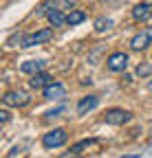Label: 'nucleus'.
I'll return each mask as SVG.
<instances>
[{
	"label": "nucleus",
	"mask_w": 152,
	"mask_h": 158,
	"mask_svg": "<svg viewBox=\"0 0 152 158\" xmlns=\"http://www.w3.org/2000/svg\"><path fill=\"white\" fill-rule=\"evenodd\" d=\"M75 2H77V0H64V5H66V7H73Z\"/></svg>",
	"instance_id": "aec40b11"
},
{
	"label": "nucleus",
	"mask_w": 152,
	"mask_h": 158,
	"mask_svg": "<svg viewBox=\"0 0 152 158\" xmlns=\"http://www.w3.org/2000/svg\"><path fill=\"white\" fill-rule=\"evenodd\" d=\"M64 97H66V88L60 81H51L44 88V99L46 101H60V99H64Z\"/></svg>",
	"instance_id": "0eeeda50"
},
{
	"label": "nucleus",
	"mask_w": 152,
	"mask_h": 158,
	"mask_svg": "<svg viewBox=\"0 0 152 158\" xmlns=\"http://www.w3.org/2000/svg\"><path fill=\"white\" fill-rule=\"evenodd\" d=\"M51 7H55V0H46V2L40 7V11H37V13H49V11H51Z\"/></svg>",
	"instance_id": "a211bd4d"
},
{
	"label": "nucleus",
	"mask_w": 152,
	"mask_h": 158,
	"mask_svg": "<svg viewBox=\"0 0 152 158\" xmlns=\"http://www.w3.org/2000/svg\"><path fill=\"white\" fill-rule=\"evenodd\" d=\"M150 75H152V66H150L148 62H143V64H139V66H137V77L145 79V77H150Z\"/></svg>",
	"instance_id": "dca6fc26"
},
{
	"label": "nucleus",
	"mask_w": 152,
	"mask_h": 158,
	"mask_svg": "<svg viewBox=\"0 0 152 158\" xmlns=\"http://www.w3.org/2000/svg\"><path fill=\"white\" fill-rule=\"evenodd\" d=\"M148 88H150V90H152V79H150V81H148Z\"/></svg>",
	"instance_id": "412c9836"
},
{
	"label": "nucleus",
	"mask_w": 152,
	"mask_h": 158,
	"mask_svg": "<svg viewBox=\"0 0 152 158\" xmlns=\"http://www.w3.org/2000/svg\"><path fill=\"white\" fill-rule=\"evenodd\" d=\"M62 112H66V106H60V108H53V110H49V112H46L44 116H46V118H53V116H60Z\"/></svg>",
	"instance_id": "f3484780"
},
{
	"label": "nucleus",
	"mask_w": 152,
	"mask_h": 158,
	"mask_svg": "<svg viewBox=\"0 0 152 158\" xmlns=\"http://www.w3.org/2000/svg\"><path fill=\"white\" fill-rule=\"evenodd\" d=\"M46 18H49L51 27H64V24H66V15H64L60 9H55V7L46 13Z\"/></svg>",
	"instance_id": "ddd939ff"
},
{
	"label": "nucleus",
	"mask_w": 152,
	"mask_h": 158,
	"mask_svg": "<svg viewBox=\"0 0 152 158\" xmlns=\"http://www.w3.org/2000/svg\"><path fill=\"white\" fill-rule=\"evenodd\" d=\"M53 40V31L51 29H40V31H35V33H29L22 37V42L20 46L22 48H31V46H37V44H46Z\"/></svg>",
	"instance_id": "f03ea898"
},
{
	"label": "nucleus",
	"mask_w": 152,
	"mask_h": 158,
	"mask_svg": "<svg viewBox=\"0 0 152 158\" xmlns=\"http://www.w3.org/2000/svg\"><path fill=\"white\" fill-rule=\"evenodd\" d=\"M86 20V11H71L68 15H66V24H71V27H75V24H82Z\"/></svg>",
	"instance_id": "4468645a"
},
{
	"label": "nucleus",
	"mask_w": 152,
	"mask_h": 158,
	"mask_svg": "<svg viewBox=\"0 0 152 158\" xmlns=\"http://www.w3.org/2000/svg\"><path fill=\"white\" fill-rule=\"evenodd\" d=\"M29 101H31V97L24 90H9L2 97V103L11 106V108H24V106H29Z\"/></svg>",
	"instance_id": "20e7f679"
},
{
	"label": "nucleus",
	"mask_w": 152,
	"mask_h": 158,
	"mask_svg": "<svg viewBox=\"0 0 152 158\" xmlns=\"http://www.w3.org/2000/svg\"><path fill=\"white\" fill-rule=\"evenodd\" d=\"M95 145H99V141L97 138H84V141H80V143H75L64 156H80V154H84L86 149H90V147H95Z\"/></svg>",
	"instance_id": "9b49d317"
},
{
	"label": "nucleus",
	"mask_w": 152,
	"mask_h": 158,
	"mask_svg": "<svg viewBox=\"0 0 152 158\" xmlns=\"http://www.w3.org/2000/svg\"><path fill=\"white\" fill-rule=\"evenodd\" d=\"M7 121H9V112H7V110H0V123L5 125Z\"/></svg>",
	"instance_id": "6ab92c4d"
},
{
	"label": "nucleus",
	"mask_w": 152,
	"mask_h": 158,
	"mask_svg": "<svg viewBox=\"0 0 152 158\" xmlns=\"http://www.w3.org/2000/svg\"><path fill=\"white\" fill-rule=\"evenodd\" d=\"M53 81V77L49 75V73H35V75H31V79H29V86L33 88V90H40V88H46L49 84Z\"/></svg>",
	"instance_id": "f8f14e48"
},
{
	"label": "nucleus",
	"mask_w": 152,
	"mask_h": 158,
	"mask_svg": "<svg viewBox=\"0 0 152 158\" xmlns=\"http://www.w3.org/2000/svg\"><path fill=\"white\" fill-rule=\"evenodd\" d=\"M112 24H115V22H112V20H110V18H99V20H97V22H95V31H97V33H104V31H110V29H112Z\"/></svg>",
	"instance_id": "2eb2a0df"
},
{
	"label": "nucleus",
	"mask_w": 152,
	"mask_h": 158,
	"mask_svg": "<svg viewBox=\"0 0 152 158\" xmlns=\"http://www.w3.org/2000/svg\"><path fill=\"white\" fill-rule=\"evenodd\" d=\"M132 18H135L137 22H148V20L152 18V2H139V5H135V9H132Z\"/></svg>",
	"instance_id": "6e6552de"
},
{
	"label": "nucleus",
	"mask_w": 152,
	"mask_h": 158,
	"mask_svg": "<svg viewBox=\"0 0 152 158\" xmlns=\"http://www.w3.org/2000/svg\"><path fill=\"white\" fill-rule=\"evenodd\" d=\"M150 44H152V27L139 31L137 35H132V40H130V48L132 51H145Z\"/></svg>",
	"instance_id": "39448f33"
},
{
	"label": "nucleus",
	"mask_w": 152,
	"mask_h": 158,
	"mask_svg": "<svg viewBox=\"0 0 152 158\" xmlns=\"http://www.w3.org/2000/svg\"><path fill=\"white\" fill-rule=\"evenodd\" d=\"M99 106V97L97 94H88V97H82L80 103H77V114H88L90 110H95Z\"/></svg>",
	"instance_id": "9d476101"
},
{
	"label": "nucleus",
	"mask_w": 152,
	"mask_h": 158,
	"mask_svg": "<svg viewBox=\"0 0 152 158\" xmlns=\"http://www.w3.org/2000/svg\"><path fill=\"white\" fill-rule=\"evenodd\" d=\"M44 68H46V62H44V59H27V62L20 64V73H24V75L42 73Z\"/></svg>",
	"instance_id": "1a4fd4ad"
},
{
	"label": "nucleus",
	"mask_w": 152,
	"mask_h": 158,
	"mask_svg": "<svg viewBox=\"0 0 152 158\" xmlns=\"http://www.w3.org/2000/svg\"><path fill=\"white\" fill-rule=\"evenodd\" d=\"M66 141H68V132H66L64 127H53L51 132H46V134L42 136V145H44L46 149H58V147H62Z\"/></svg>",
	"instance_id": "f257e3e1"
},
{
	"label": "nucleus",
	"mask_w": 152,
	"mask_h": 158,
	"mask_svg": "<svg viewBox=\"0 0 152 158\" xmlns=\"http://www.w3.org/2000/svg\"><path fill=\"white\" fill-rule=\"evenodd\" d=\"M104 121L108 125H126V123L132 121V112H128L124 108H112V110H106Z\"/></svg>",
	"instance_id": "7ed1b4c3"
},
{
	"label": "nucleus",
	"mask_w": 152,
	"mask_h": 158,
	"mask_svg": "<svg viewBox=\"0 0 152 158\" xmlns=\"http://www.w3.org/2000/svg\"><path fill=\"white\" fill-rule=\"evenodd\" d=\"M106 66H108V70H112V73H124V70L128 68V55H126V53H121V51L108 55Z\"/></svg>",
	"instance_id": "423d86ee"
}]
</instances>
